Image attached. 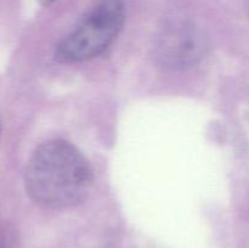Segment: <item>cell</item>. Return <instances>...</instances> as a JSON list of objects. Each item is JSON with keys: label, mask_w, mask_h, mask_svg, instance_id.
<instances>
[{"label": "cell", "mask_w": 249, "mask_h": 248, "mask_svg": "<svg viewBox=\"0 0 249 248\" xmlns=\"http://www.w3.org/2000/svg\"><path fill=\"white\" fill-rule=\"evenodd\" d=\"M38 1L40 2L41 5H44V6H48V5L53 4V2L55 1V0H38Z\"/></svg>", "instance_id": "4"}, {"label": "cell", "mask_w": 249, "mask_h": 248, "mask_svg": "<svg viewBox=\"0 0 249 248\" xmlns=\"http://www.w3.org/2000/svg\"><path fill=\"white\" fill-rule=\"evenodd\" d=\"M208 50V41L194 24L179 22L165 27L155 44L158 63L168 70H185L198 63Z\"/></svg>", "instance_id": "3"}, {"label": "cell", "mask_w": 249, "mask_h": 248, "mask_svg": "<svg viewBox=\"0 0 249 248\" xmlns=\"http://www.w3.org/2000/svg\"><path fill=\"white\" fill-rule=\"evenodd\" d=\"M125 21V7L121 0H105L95 6L56 50L62 62H82L104 53L117 39Z\"/></svg>", "instance_id": "2"}, {"label": "cell", "mask_w": 249, "mask_h": 248, "mask_svg": "<svg viewBox=\"0 0 249 248\" xmlns=\"http://www.w3.org/2000/svg\"><path fill=\"white\" fill-rule=\"evenodd\" d=\"M92 169L77 147L63 140L41 143L28 160L24 184L29 197L51 209L74 207L90 194Z\"/></svg>", "instance_id": "1"}]
</instances>
